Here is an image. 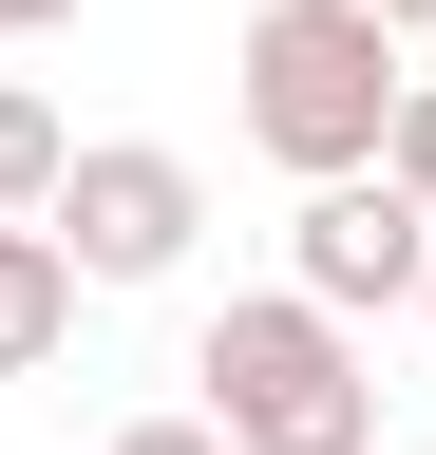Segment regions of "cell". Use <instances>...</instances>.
I'll return each instance as SVG.
<instances>
[{"label":"cell","instance_id":"cell-8","mask_svg":"<svg viewBox=\"0 0 436 455\" xmlns=\"http://www.w3.org/2000/svg\"><path fill=\"white\" fill-rule=\"evenodd\" d=\"M115 455H228V436H209V418H133Z\"/></svg>","mask_w":436,"mask_h":455},{"label":"cell","instance_id":"cell-11","mask_svg":"<svg viewBox=\"0 0 436 455\" xmlns=\"http://www.w3.org/2000/svg\"><path fill=\"white\" fill-rule=\"evenodd\" d=\"M417 323H436V266H417Z\"/></svg>","mask_w":436,"mask_h":455},{"label":"cell","instance_id":"cell-6","mask_svg":"<svg viewBox=\"0 0 436 455\" xmlns=\"http://www.w3.org/2000/svg\"><path fill=\"white\" fill-rule=\"evenodd\" d=\"M58 171H76L58 95H38V76H0V228H38V209H58Z\"/></svg>","mask_w":436,"mask_h":455},{"label":"cell","instance_id":"cell-3","mask_svg":"<svg viewBox=\"0 0 436 455\" xmlns=\"http://www.w3.org/2000/svg\"><path fill=\"white\" fill-rule=\"evenodd\" d=\"M58 266L76 284H171L190 266V228H209V171L190 152H152V133H76V171H58Z\"/></svg>","mask_w":436,"mask_h":455},{"label":"cell","instance_id":"cell-5","mask_svg":"<svg viewBox=\"0 0 436 455\" xmlns=\"http://www.w3.org/2000/svg\"><path fill=\"white\" fill-rule=\"evenodd\" d=\"M76 341V266H58V228H0V379H38Z\"/></svg>","mask_w":436,"mask_h":455},{"label":"cell","instance_id":"cell-2","mask_svg":"<svg viewBox=\"0 0 436 455\" xmlns=\"http://www.w3.org/2000/svg\"><path fill=\"white\" fill-rule=\"evenodd\" d=\"M190 418L228 436V455H379L361 323H322L304 284H247V304H209V341H190Z\"/></svg>","mask_w":436,"mask_h":455},{"label":"cell","instance_id":"cell-7","mask_svg":"<svg viewBox=\"0 0 436 455\" xmlns=\"http://www.w3.org/2000/svg\"><path fill=\"white\" fill-rule=\"evenodd\" d=\"M379 171H399V190L436 209V76H399V133H379Z\"/></svg>","mask_w":436,"mask_h":455},{"label":"cell","instance_id":"cell-4","mask_svg":"<svg viewBox=\"0 0 436 455\" xmlns=\"http://www.w3.org/2000/svg\"><path fill=\"white\" fill-rule=\"evenodd\" d=\"M417 266H436V209L399 190V171H322L304 228H285V284L322 323H379V304H417Z\"/></svg>","mask_w":436,"mask_h":455},{"label":"cell","instance_id":"cell-10","mask_svg":"<svg viewBox=\"0 0 436 455\" xmlns=\"http://www.w3.org/2000/svg\"><path fill=\"white\" fill-rule=\"evenodd\" d=\"M379 20H399V38H436V0H379Z\"/></svg>","mask_w":436,"mask_h":455},{"label":"cell","instance_id":"cell-9","mask_svg":"<svg viewBox=\"0 0 436 455\" xmlns=\"http://www.w3.org/2000/svg\"><path fill=\"white\" fill-rule=\"evenodd\" d=\"M58 20H76V0H0V38H58Z\"/></svg>","mask_w":436,"mask_h":455},{"label":"cell","instance_id":"cell-1","mask_svg":"<svg viewBox=\"0 0 436 455\" xmlns=\"http://www.w3.org/2000/svg\"><path fill=\"white\" fill-rule=\"evenodd\" d=\"M228 76H247V152L322 190V171H379V133H399V76H417V38L379 20V0H247Z\"/></svg>","mask_w":436,"mask_h":455}]
</instances>
